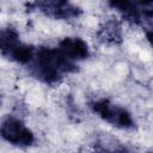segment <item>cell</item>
Wrapping results in <instances>:
<instances>
[{"label":"cell","instance_id":"obj_1","mask_svg":"<svg viewBox=\"0 0 153 153\" xmlns=\"http://www.w3.org/2000/svg\"><path fill=\"white\" fill-rule=\"evenodd\" d=\"M30 73L47 85L59 84L66 74L76 71L75 62L66 57L59 48L42 47L36 49L32 61L27 65Z\"/></svg>","mask_w":153,"mask_h":153},{"label":"cell","instance_id":"obj_2","mask_svg":"<svg viewBox=\"0 0 153 153\" xmlns=\"http://www.w3.org/2000/svg\"><path fill=\"white\" fill-rule=\"evenodd\" d=\"M0 50L1 54L20 65L27 66L36 53V48L20 42L19 33L12 26L4 27L0 31Z\"/></svg>","mask_w":153,"mask_h":153},{"label":"cell","instance_id":"obj_3","mask_svg":"<svg viewBox=\"0 0 153 153\" xmlns=\"http://www.w3.org/2000/svg\"><path fill=\"white\" fill-rule=\"evenodd\" d=\"M90 109L97 116H99L105 122L120 129H133L135 127V122L130 115V112L114 103H111L106 98L94 99L88 103Z\"/></svg>","mask_w":153,"mask_h":153},{"label":"cell","instance_id":"obj_4","mask_svg":"<svg viewBox=\"0 0 153 153\" xmlns=\"http://www.w3.org/2000/svg\"><path fill=\"white\" fill-rule=\"evenodd\" d=\"M124 20L135 25H147L153 20V1H111Z\"/></svg>","mask_w":153,"mask_h":153},{"label":"cell","instance_id":"obj_5","mask_svg":"<svg viewBox=\"0 0 153 153\" xmlns=\"http://www.w3.org/2000/svg\"><path fill=\"white\" fill-rule=\"evenodd\" d=\"M26 8L29 11H37L47 17L54 19L71 20L75 19L81 14V8L63 0H43L27 2Z\"/></svg>","mask_w":153,"mask_h":153},{"label":"cell","instance_id":"obj_6","mask_svg":"<svg viewBox=\"0 0 153 153\" xmlns=\"http://www.w3.org/2000/svg\"><path fill=\"white\" fill-rule=\"evenodd\" d=\"M1 136L8 143L17 147H29L35 142L33 133L20 118L8 116L1 123Z\"/></svg>","mask_w":153,"mask_h":153},{"label":"cell","instance_id":"obj_7","mask_svg":"<svg viewBox=\"0 0 153 153\" xmlns=\"http://www.w3.org/2000/svg\"><path fill=\"white\" fill-rule=\"evenodd\" d=\"M59 50L73 62L87 59L90 55L87 43L79 37H65L59 43Z\"/></svg>","mask_w":153,"mask_h":153},{"label":"cell","instance_id":"obj_8","mask_svg":"<svg viewBox=\"0 0 153 153\" xmlns=\"http://www.w3.org/2000/svg\"><path fill=\"white\" fill-rule=\"evenodd\" d=\"M97 38L100 43L108 45H117L122 43V27L121 24L115 20L110 19L102 24L97 31Z\"/></svg>","mask_w":153,"mask_h":153},{"label":"cell","instance_id":"obj_9","mask_svg":"<svg viewBox=\"0 0 153 153\" xmlns=\"http://www.w3.org/2000/svg\"><path fill=\"white\" fill-rule=\"evenodd\" d=\"M92 153H131L124 146H97Z\"/></svg>","mask_w":153,"mask_h":153},{"label":"cell","instance_id":"obj_10","mask_svg":"<svg viewBox=\"0 0 153 153\" xmlns=\"http://www.w3.org/2000/svg\"><path fill=\"white\" fill-rule=\"evenodd\" d=\"M145 33H146V38H147L148 43L153 47V24H149L145 29Z\"/></svg>","mask_w":153,"mask_h":153},{"label":"cell","instance_id":"obj_11","mask_svg":"<svg viewBox=\"0 0 153 153\" xmlns=\"http://www.w3.org/2000/svg\"><path fill=\"white\" fill-rule=\"evenodd\" d=\"M149 153H153V152H149Z\"/></svg>","mask_w":153,"mask_h":153}]
</instances>
